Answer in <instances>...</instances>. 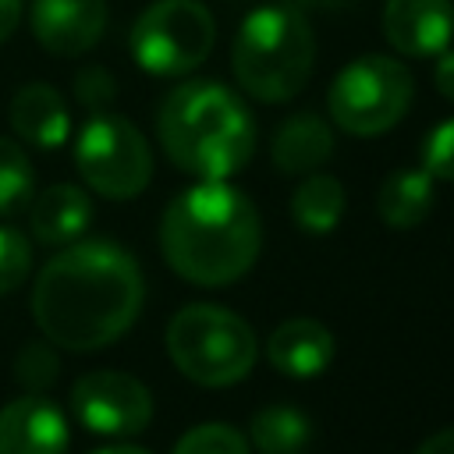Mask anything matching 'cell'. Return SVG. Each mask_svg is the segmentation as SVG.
Instances as JSON below:
<instances>
[{
  "mask_svg": "<svg viewBox=\"0 0 454 454\" xmlns=\"http://www.w3.org/2000/svg\"><path fill=\"white\" fill-rule=\"evenodd\" d=\"M145 284L135 255L106 238H89L53 255L32 287V319L67 351L114 344L142 312Z\"/></svg>",
  "mask_w": 454,
  "mask_h": 454,
  "instance_id": "6da1fadb",
  "label": "cell"
},
{
  "mask_svg": "<svg viewBox=\"0 0 454 454\" xmlns=\"http://www.w3.org/2000/svg\"><path fill=\"white\" fill-rule=\"evenodd\" d=\"M259 248V209L227 181H199L163 209L160 252L167 266L188 284H234L255 266Z\"/></svg>",
  "mask_w": 454,
  "mask_h": 454,
  "instance_id": "7a4b0ae2",
  "label": "cell"
},
{
  "mask_svg": "<svg viewBox=\"0 0 454 454\" xmlns=\"http://www.w3.org/2000/svg\"><path fill=\"white\" fill-rule=\"evenodd\" d=\"M156 135L167 160L202 181H227L255 149V121L238 92L220 82H184L163 96Z\"/></svg>",
  "mask_w": 454,
  "mask_h": 454,
  "instance_id": "3957f363",
  "label": "cell"
},
{
  "mask_svg": "<svg viewBox=\"0 0 454 454\" xmlns=\"http://www.w3.org/2000/svg\"><path fill=\"white\" fill-rule=\"evenodd\" d=\"M231 67L238 85L259 103L294 99L316 67V35L301 7L266 4L245 14L234 32Z\"/></svg>",
  "mask_w": 454,
  "mask_h": 454,
  "instance_id": "277c9868",
  "label": "cell"
},
{
  "mask_svg": "<svg viewBox=\"0 0 454 454\" xmlns=\"http://www.w3.org/2000/svg\"><path fill=\"white\" fill-rule=\"evenodd\" d=\"M252 326L220 305H184L167 326V355L177 372L199 387H231L255 365Z\"/></svg>",
  "mask_w": 454,
  "mask_h": 454,
  "instance_id": "5b68a950",
  "label": "cell"
},
{
  "mask_svg": "<svg viewBox=\"0 0 454 454\" xmlns=\"http://www.w3.org/2000/svg\"><path fill=\"white\" fill-rule=\"evenodd\" d=\"M415 99V78L397 57L365 53L337 71L326 92L330 117L355 138L390 131Z\"/></svg>",
  "mask_w": 454,
  "mask_h": 454,
  "instance_id": "8992f818",
  "label": "cell"
},
{
  "mask_svg": "<svg viewBox=\"0 0 454 454\" xmlns=\"http://www.w3.org/2000/svg\"><path fill=\"white\" fill-rule=\"evenodd\" d=\"M216 43V21L199 0H156L131 25V57L156 78L195 71Z\"/></svg>",
  "mask_w": 454,
  "mask_h": 454,
  "instance_id": "52a82bcc",
  "label": "cell"
},
{
  "mask_svg": "<svg viewBox=\"0 0 454 454\" xmlns=\"http://www.w3.org/2000/svg\"><path fill=\"white\" fill-rule=\"evenodd\" d=\"M74 167L96 195L124 202L149 184L153 153L145 135L128 117L96 110L74 138Z\"/></svg>",
  "mask_w": 454,
  "mask_h": 454,
  "instance_id": "ba28073f",
  "label": "cell"
},
{
  "mask_svg": "<svg viewBox=\"0 0 454 454\" xmlns=\"http://www.w3.org/2000/svg\"><path fill=\"white\" fill-rule=\"evenodd\" d=\"M71 411L89 433L135 436L153 419V394L128 372L96 369L78 376V383L71 387Z\"/></svg>",
  "mask_w": 454,
  "mask_h": 454,
  "instance_id": "9c48e42d",
  "label": "cell"
},
{
  "mask_svg": "<svg viewBox=\"0 0 454 454\" xmlns=\"http://www.w3.org/2000/svg\"><path fill=\"white\" fill-rule=\"evenodd\" d=\"M28 21L46 53L82 57L106 28V0H32Z\"/></svg>",
  "mask_w": 454,
  "mask_h": 454,
  "instance_id": "30bf717a",
  "label": "cell"
},
{
  "mask_svg": "<svg viewBox=\"0 0 454 454\" xmlns=\"http://www.w3.org/2000/svg\"><path fill=\"white\" fill-rule=\"evenodd\" d=\"M383 35L404 57H436L454 35V0H387Z\"/></svg>",
  "mask_w": 454,
  "mask_h": 454,
  "instance_id": "8fae6325",
  "label": "cell"
},
{
  "mask_svg": "<svg viewBox=\"0 0 454 454\" xmlns=\"http://www.w3.org/2000/svg\"><path fill=\"white\" fill-rule=\"evenodd\" d=\"M67 415L43 394L14 397L0 408V454H67Z\"/></svg>",
  "mask_w": 454,
  "mask_h": 454,
  "instance_id": "7c38bea8",
  "label": "cell"
},
{
  "mask_svg": "<svg viewBox=\"0 0 454 454\" xmlns=\"http://www.w3.org/2000/svg\"><path fill=\"white\" fill-rule=\"evenodd\" d=\"M337 355V340L333 333L309 316H294L287 323H280L270 340H266V358L277 372L291 376V380H312L323 376L330 369Z\"/></svg>",
  "mask_w": 454,
  "mask_h": 454,
  "instance_id": "4fadbf2b",
  "label": "cell"
},
{
  "mask_svg": "<svg viewBox=\"0 0 454 454\" xmlns=\"http://www.w3.org/2000/svg\"><path fill=\"white\" fill-rule=\"evenodd\" d=\"M11 128L35 149H60L71 135V110L64 96L46 82H28L11 99Z\"/></svg>",
  "mask_w": 454,
  "mask_h": 454,
  "instance_id": "5bb4252c",
  "label": "cell"
},
{
  "mask_svg": "<svg viewBox=\"0 0 454 454\" xmlns=\"http://www.w3.org/2000/svg\"><path fill=\"white\" fill-rule=\"evenodd\" d=\"M92 223V199L78 184H50L28 202L32 238L43 245H71Z\"/></svg>",
  "mask_w": 454,
  "mask_h": 454,
  "instance_id": "9a60e30c",
  "label": "cell"
},
{
  "mask_svg": "<svg viewBox=\"0 0 454 454\" xmlns=\"http://www.w3.org/2000/svg\"><path fill=\"white\" fill-rule=\"evenodd\" d=\"M333 156V131L319 114H291L270 142V160L280 174H312Z\"/></svg>",
  "mask_w": 454,
  "mask_h": 454,
  "instance_id": "2e32d148",
  "label": "cell"
},
{
  "mask_svg": "<svg viewBox=\"0 0 454 454\" xmlns=\"http://www.w3.org/2000/svg\"><path fill=\"white\" fill-rule=\"evenodd\" d=\"M433 199H436L433 174L426 167H401L383 177V184L376 192V213L387 227L411 231L429 216Z\"/></svg>",
  "mask_w": 454,
  "mask_h": 454,
  "instance_id": "e0dca14e",
  "label": "cell"
},
{
  "mask_svg": "<svg viewBox=\"0 0 454 454\" xmlns=\"http://www.w3.org/2000/svg\"><path fill=\"white\" fill-rule=\"evenodd\" d=\"M291 216L301 234H330L344 216V184L330 174H305L291 195Z\"/></svg>",
  "mask_w": 454,
  "mask_h": 454,
  "instance_id": "ac0fdd59",
  "label": "cell"
},
{
  "mask_svg": "<svg viewBox=\"0 0 454 454\" xmlns=\"http://www.w3.org/2000/svg\"><path fill=\"white\" fill-rule=\"evenodd\" d=\"M312 440V422L291 404H266L252 415V443L259 454H301Z\"/></svg>",
  "mask_w": 454,
  "mask_h": 454,
  "instance_id": "d6986e66",
  "label": "cell"
},
{
  "mask_svg": "<svg viewBox=\"0 0 454 454\" xmlns=\"http://www.w3.org/2000/svg\"><path fill=\"white\" fill-rule=\"evenodd\" d=\"M35 195V170H32V160L28 153L0 135V216H11V213H21Z\"/></svg>",
  "mask_w": 454,
  "mask_h": 454,
  "instance_id": "ffe728a7",
  "label": "cell"
},
{
  "mask_svg": "<svg viewBox=\"0 0 454 454\" xmlns=\"http://www.w3.org/2000/svg\"><path fill=\"white\" fill-rule=\"evenodd\" d=\"M170 454H252L248 450V440L234 429V426H223V422H206V426H195L188 429Z\"/></svg>",
  "mask_w": 454,
  "mask_h": 454,
  "instance_id": "44dd1931",
  "label": "cell"
},
{
  "mask_svg": "<svg viewBox=\"0 0 454 454\" xmlns=\"http://www.w3.org/2000/svg\"><path fill=\"white\" fill-rule=\"evenodd\" d=\"M32 270V245L18 227L0 223V298L11 294Z\"/></svg>",
  "mask_w": 454,
  "mask_h": 454,
  "instance_id": "7402d4cb",
  "label": "cell"
},
{
  "mask_svg": "<svg viewBox=\"0 0 454 454\" xmlns=\"http://www.w3.org/2000/svg\"><path fill=\"white\" fill-rule=\"evenodd\" d=\"M422 167L433 181H454V117L440 121L422 142Z\"/></svg>",
  "mask_w": 454,
  "mask_h": 454,
  "instance_id": "603a6c76",
  "label": "cell"
},
{
  "mask_svg": "<svg viewBox=\"0 0 454 454\" xmlns=\"http://www.w3.org/2000/svg\"><path fill=\"white\" fill-rule=\"evenodd\" d=\"M57 369H60L57 355L46 344H39V340L25 344L21 355H18V380L28 387V394H43L57 380Z\"/></svg>",
  "mask_w": 454,
  "mask_h": 454,
  "instance_id": "cb8c5ba5",
  "label": "cell"
},
{
  "mask_svg": "<svg viewBox=\"0 0 454 454\" xmlns=\"http://www.w3.org/2000/svg\"><path fill=\"white\" fill-rule=\"evenodd\" d=\"M74 96H78L82 106H89V110L96 114V110H106V106L114 103L117 82H114V74H110L106 67L92 64V67H82V71L74 74Z\"/></svg>",
  "mask_w": 454,
  "mask_h": 454,
  "instance_id": "d4e9b609",
  "label": "cell"
},
{
  "mask_svg": "<svg viewBox=\"0 0 454 454\" xmlns=\"http://www.w3.org/2000/svg\"><path fill=\"white\" fill-rule=\"evenodd\" d=\"M440 60H436V71H433V85H436V92L443 96V99H450L454 103V50L447 46L443 53H436Z\"/></svg>",
  "mask_w": 454,
  "mask_h": 454,
  "instance_id": "484cf974",
  "label": "cell"
},
{
  "mask_svg": "<svg viewBox=\"0 0 454 454\" xmlns=\"http://www.w3.org/2000/svg\"><path fill=\"white\" fill-rule=\"evenodd\" d=\"M415 454H454V426H447V429L433 433L429 440H422Z\"/></svg>",
  "mask_w": 454,
  "mask_h": 454,
  "instance_id": "4316f807",
  "label": "cell"
},
{
  "mask_svg": "<svg viewBox=\"0 0 454 454\" xmlns=\"http://www.w3.org/2000/svg\"><path fill=\"white\" fill-rule=\"evenodd\" d=\"M18 21H21V0H0V43L14 35Z\"/></svg>",
  "mask_w": 454,
  "mask_h": 454,
  "instance_id": "83f0119b",
  "label": "cell"
},
{
  "mask_svg": "<svg viewBox=\"0 0 454 454\" xmlns=\"http://www.w3.org/2000/svg\"><path fill=\"white\" fill-rule=\"evenodd\" d=\"M92 454H149L145 447H131V443H121V447H103V450H92Z\"/></svg>",
  "mask_w": 454,
  "mask_h": 454,
  "instance_id": "f1b7e54d",
  "label": "cell"
},
{
  "mask_svg": "<svg viewBox=\"0 0 454 454\" xmlns=\"http://www.w3.org/2000/svg\"><path fill=\"white\" fill-rule=\"evenodd\" d=\"M348 0H294V7H340Z\"/></svg>",
  "mask_w": 454,
  "mask_h": 454,
  "instance_id": "f546056e",
  "label": "cell"
}]
</instances>
